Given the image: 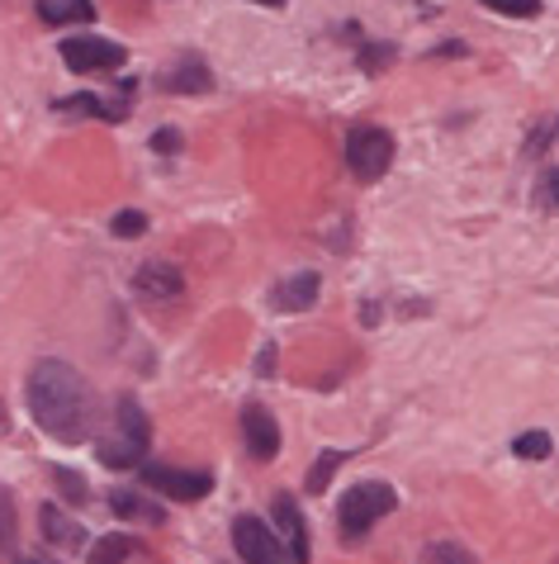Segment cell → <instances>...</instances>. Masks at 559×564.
Masks as SVG:
<instances>
[{"instance_id": "cell-1", "label": "cell", "mask_w": 559, "mask_h": 564, "mask_svg": "<svg viewBox=\"0 0 559 564\" xmlns=\"http://www.w3.org/2000/svg\"><path fill=\"white\" fill-rule=\"evenodd\" d=\"M24 394H28V413H34L43 437H53L62 446H81L100 437V399L77 366H67V360H38L28 370Z\"/></svg>"}, {"instance_id": "cell-2", "label": "cell", "mask_w": 559, "mask_h": 564, "mask_svg": "<svg viewBox=\"0 0 559 564\" xmlns=\"http://www.w3.org/2000/svg\"><path fill=\"white\" fill-rule=\"evenodd\" d=\"M152 451V423L133 394H119L109 408V423H100L95 456L105 470H142Z\"/></svg>"}, {"instance_id": "cell-3", "label": "cell", "mask_w": 559, "mask_h": 564, "mask_svg": "<svg viewBox=\"0 0 559 564\" xmlns=\"http://www.w3.org/2000/svg\"><path fill=\"white\" fill-rule=\"evenodd\" d=\"M398 508V494L389 484L380 480H361L351 484L347 494L337 503V527H341V545H361L370 537V527L380 522V517H389Z\"/></svg>"}, {"instance_id": "cell-4", "label": "cell", "mask_w": 559, "mask_h": 564, "mask_svg": "<svg viewBox=\"0 0 559 564\" xmlns=\"http://www.w3.org/2000/svg\"><path fill=\"white\" fill-rule=\"evenodd\" d=\"M341 157H347V171L356 181H380L384 171L394 166V134L389 128H375V124H356L347 134V148H341Z\"/></svg>"}, {"instance_id": "cell-5", "label": "cell", "mask_w": 559, "mask_h": 564, "mask_svg": "<svg viewBox=\"0 0 559 564\" xmlns=\"http://www.w3.org/2000/svg\"><path fill=\"white\" fill-rule=\"evenodd\" d=\"M138 474L156 498H171V503H199V498L213 494L209 470H180V465H166V460H148Z\"/></svg>"}, {"instance_id": "cell-6", "label": "cell", "mask_w": 559, "mask_h": 564, "mask_svg": "<svg viewBox=\"0 0 559 564\" xmlns=\"http://www.w3.org/2000/svg\"><path fill=\"white\" fill-rule=\"evenodd\" d=\"M233 545L247 564H290V551H284L280 531L270 522H261L256 513L233 517Z\"/></svg>"}, {"instance_id": "cell-7", "label": "cell", "mask_w": 559, "mask_h": 564, "mask_svg": "<svg viewBox=\"0 0 559 564\" xmlns=\"http://www.w3.org/2000/svg\"><path fill=\"white\" fill-rule=\"evenodd\" d=\"M124 43H109L100 34H71L62 38V62L77 71V77H91V71H114L124 67Z\"/></svg>"}, {"instance_id": "cell-8", "label": "cell", "mask_w": 559, "mask_h": 564, "mask_svg": "<svg viewBox=\"0 0 559 564\" xmlns=\"http://www.w3.org/2000/svg\"><path fill=\"white\" fill-rule=\"evenodd\" d=\"M242 441H247L252 460H276L280 456V423H276V413L261 408V403H247V408H242Z\"/></svg>"}, {"instance_id": "cell-9", "label": "cell", "mask_w": 559, "mask_h": 564, "mask_svg": "<svg viewBox=\"0 0 559 564\" xmlns=\"http://www.w3.org/2000/svg\"><path fill=\"white\" fill-rule=\"evenodd\" d=\"M276 527H280V541L290 551V564H308L313 545H308V527H304V513L290 494H276Z\"/></svg>"}, {"instance_id": "cell-10", "label": "cell", "mask_w": 559, "mask_h": 564, "mask_svg": "<svg viewBox=\"0 0 559 564\" xmlns=\"http://www.w3.org/2000/svg\"><path fill=\"white\" fill-rule=\"evenodd\" d=\"M318 295H323L318 271H294V276H284V280L270 285V303H276L280 313H304Z\"/></svg>"}, {"instance_id": "cell-11", "label": "cell", "mask_w": 559, "mask_h": 564, "mask_svg": "<svg viewBox=\"0 0 559 564\" xmlns=\"http://www.w3.org/2000/svg\"><path fill=\"white\" fill-rule=\"evenodd\" d=\"M156 85H162L166 95H209V91H213V71L199 62L195 53H185L176 67L156 77Z\"/></svg>"}, {"instance_id": "cell-12", "label": "cell", "mask_w": 559, "mask_h": 564, "mask_svg": "<svg viewBox=\"0 0 559 564\" xmlns=\"http://www.w3.org/2000/svg\"><path fill=\"white\" fill-rule=\"evenodd\" d=\"M133 289H138L142 299L166 303V299H180L185 295V276H180L176 266H166V262H148V266H138Z\"/></svg>"}, {"instance_id": "cell-13", "label": "cell", "mask_w": 559, "mask_h": 564, "mask_svg": "<svg viewBox=\"0 0 559 564\" xmlns=\"http://www.w3.org/2000/svg\"><path fill=\"white\" fill-rule=\"evenodd\" d=\"M38 527H43V541L57 545V551H81V545H85V527L71 522L57 503H43V508H38Z\"/></svg>"}, {"instance_id": "cell-14", "label": "cell", "mask_w": 559, "mask_h": 564, "mask_svg": "<svg viewBox=\"0 0 559 564\" xmlns=\"http://www.w3.org/2000/svg\"><path fill=\"white\" fill-rule=\"evenodd\" d=\"M109 508H114V517H124V522H148V527H162V522H166V513L156 508L152 498L133 494V488H114V494H109Z\"/></svg>"}, {"instance_id": "cell-15", "label": "cell", "mask_w": 559, "mask_h": 564, "mask_svg": "<svg viewBox=\"0 0 559 564\" xmlns=\"http://www.w3.org/2000/svg\"><path fill=\"white\" fill-rule=\"evenodd\" d=\"M57 110H62V114H81V119H100V124H124V114H128V105H109V100H100L91 91L57 100Z\"/></svg>"}, {"instance_id": "cell-16", "label": "cell", "mask_w": 559, "mask_h": 564, "mask_svg": "<svg viewBox=\"0 0 559 564\" xmlns=\"http://www.w3.org/2000/svg\"><path fill=\"white\" fill-rule=\"evenodd\" d=\"M34 10H38L43 24H85V20H95L91 0H34Z\"/></svg>"}, {"instance_id": "cell-17", "label": "cell", "mask_w": 559, "mask_h": 564, "mask_svg": "<svg viewBox=\"0 0 559 564\" xmlns=\"http://www.w3.org/2000/svg\"><path fill=\"white\" fill-rule=\"evenodd\" d=\"M142 555V545L133 541V537H100L95 545H91V564H128V560H138Z\"/></svg>"}, {"instance_id": "cell-18", "label": "cell", "mask_w": 559, "mask_h": 564, "mask_svg": "<svg viewBox=\"0 0 559 564\" xmlns=\"http://www.w3.org/2000/svg\"><path fill=\"white\" fill-rule=\"evenodd\" d=\"M341 460H347V451H323L318 460H313V470L304 474V488H308L313 498L327 494V484H333V474L341 470Z\"/></svg>"}, {"instance_id": "cell-19", "label": "cell", "mask_w": 559, "mask_h": 564, "mask_svg": "<svg viewBox=\"0 0 559 564\" xmlns=\"http://www.w3.org/2000/svg\"><path fill=\"white\" fill-rule=\"evenodd\" d=\"M53 484H57V498H62V503H71V508H85V494H91V484H85L77 470L53 465Z\"/></svg>"}, {"instance_id": "cell-20", "label": "cell", "mask_w": 559, "mask_h": 564, "mask_svg": "<svg viewBox=\"0 0 559 564\" xmlns=\"http://www.w3.org/2000/svg\"><path fill=\"white\" fill-rule=\"evenodd\" d=\"M422 564H479L461 541H432L422 545Z\"/></svg>"}, {"instance_id": "cell-21", "label": "cell", "mask_w": 559, "mask_h": 564, "mask_svg": "<svg viewBox=\"0 0 559 564\" xmlns=\"http://www.w3.org/2000/svg\"><path fill=\"white\" fill-rule=\"evenodd\" d=\"M550 451H555L550 431H522V437L512 441V456H517V460H546Z\"/></svg>"}, {"instance_id": "cell-22", "label": "cell", "mask_w": 559, "mask_h": 564, "mask_svg": "<svg viewBox=\"0 0 559 564\" xmlns=\"http://www.w3.org/2000/svg\"><path fill=\"white\" fill-rule=\"evenodd\" d=\"M109 233H114V238H128V242L142 238V233H148V214L119 209V214H114V223H109Z\"/></svg>"}, {"instance_id": "cell-23", "label": "cell", "mask_w": 559, "mask_h": 564, "mask_svg": "<svg viewBox=\"0 0 559 564\" xmlns=\"http://www.w3.org/2000/svg\"><path fill=\"white\" fill-rule=\"evenodd\" d=\"M398 57V48L394 43H365L361 48V71H370V77H375V71H384Z\"/></svg>"}, {"instance_id": "cell-24", "label": "cell", "mask_w": 559, "mask_h": 564, "mask_svg": "<svg viewBox=\"0 0 559 564\" xmlns=\"http://www.w3.org/2000/svg\"><path fill=\"white\" fill-rule=\"evenodd\" d=\"M493 14H508V20H536L540 0H484Z\"/></svg>"}, {"instance_id": "cell-25", "label": "cell", "mask_w": 559, "mask_h": 564, "mask_svg": "<svg viewBox=\"0 0 559 564\" xmlns=\"http://www.w3.org/2000/svg\"><path fill=\"white\" fill-rule=\"evenodd\" d=\"M14 537H20V517H14V503L0 494V545H14Z\"/></svg>"}, {"instance_id": "cell-26", "label": "cell", "mask_w": 559, "mask_h": 564, "mask_svg": "<svg viewBox=\"0 0 559 564\" xmlns=\"http://www.w3.org/2000/svg\"><path fill=\"white\" fill-rule=\"evenodd\" d=\"M180 142H185V138L176 134V128H156V134H152V152H156V157H176Z\"/></svg>"}, {"instance_id": "cell-27", "label": "cell", "mask_w": 559, "mask_h": 564, "mask_svg": "<svg viewBox=\"0 0 559 564\" xmlns=\"http://www.w3.org/2000/svg\"><path fill=\"white\" fill-rule=\"evenodd\" d=\"M555 138H559V119H550L546 128H540V134H532V142H526V157H540V152H546Z\"/></svg>"}, {"instance_id": "cell-28", "label": "cell", "mask_w": 559, "mask_h": 564, "mask_svg": "<svg viewBox=\"0 0 559 564\" xmlns=\"http://www.w3.org/2000/svg\"><path fill=\"white\" fill-rule=\"evenodd\" d=\"M256 370H261V375H276V346H266V352L256 356Z\"/></svg>"}, {"instance_id": "cell-29", "label": "cell", "mask_w": 559, "mask_h": 564, "mask_svg": "<svg viewBox=\"0 0 559 564\" xmlns=\"http://www.w3.org/2000/svg\"><path fill=\"white\" fill-rule=\"evenodd\" d=\"M546 191H550V199L559 205V171H550V176H546Z\"/></svg>"}, {"instance_id": "cell-30", "label": "cell", "mask_w": 559, "mask_h": 564, "mask_svg": "<svg viewBox=\"0 0 559 564\" xmlns=\"http://www.w3.org/2000/svg\"><path fill=\"white\" fill-rule=\"evenodd\" d=\"M252 5H270V10H280V5H290V0H252Z\"/></svg>"}, {"instance_id": "cell-31", "label": "cell", "mask_w": 559, "mask_h": 564, "mask_svg": "<svg viewBox=\"0 0 559 564\" xmlns=\"http://www.w3.org/2000/svg\"><path fill=\"white\" fill-rule=\"evenodd\" d=\"M10 427V413H5V403H0V431H5Z\"/></svg>"}, {"instance_id": "cell-32", "label": "cell", "mask_w": 559, "mask_h": 564, "mask_svg": "<svg viewBox=\"0 0 559 564\" xmlns=\"http://www.w3.org/2000/svg\"><path fill=\"white\" fill-rule=\"evenodd\" d=\"M24 564H48V560H24Z\"/></svg>"}]
</instances>
